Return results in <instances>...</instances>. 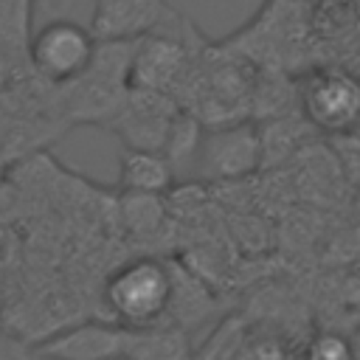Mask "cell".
Listing matches in <instances>:
<instances>
[{
    "mask_svg": "<svg viewBox=\"0 0 360 360\" xmlns=\"http://www.w3.org/2000/svg\"><path fill=\"white\" fill-rule=\"evenodd\" d=\"M174 267L152 256H138L107 276L101 295L115 323L129 329H155L174 307Z\"/></svg>",
    "mask_w": 360,
    "mask_h": 360,
    "instance_id": "obj_1",
    "label": "cell"
},
{
    "mask_svg": "<svg viewBox=\"0 0 360 360\" xmlns=\"http://www.w3.org/2000/svg\"><path fill=\"white\" fill-rule=\"evenodd\" d=\"M135 42H96L82 76L62 84V115L70 124L107 127L129 93V59Z\"/></svg>",
    "mask_w": 360,
    "mask_h": 360,
    "instance_id": "obj_2",
    "label": "cell"
},
{
    "mask_svg": "<svg viewBox=\"0 0 360 360\" xmlns=\"http://www.w3.org/2000/svg\"><path fill=\"white\" fill-rule=\"evenodd\" d=\"M264 138L250 121H231L202 129L188 177L194 180H239L262 163Z\"/></svg>",
    "mask_w": 360,
    "mask_h": 360,
    "instance_id": "obj_3",
    "label": "cell"
},
{
    "mask_svg": "<svg viewBox=\"0 0 360 360\" xmlns=\"http://www.w3.org/2000/svg\"><path fill=\"white\" fill-rule=\"evenodd\" d=\"M96 53V39L90 28L73 20L45 22L28 42L31 68L51 84H68L84 73Z\"/></svg>",
    "mask_w": 360,
    "mask_h": 360,
    "instance_id": "obj_4",
    "label": "cell"
},
{
    "mask_svg": "<svg viewBox=\"0 0 360 360\" xmlns=\"http://www.w3.org/2000/svg\"><path fill=\"white\" fill-rule=\"evenodd\" d=\"M301 110L321 132H349L360 121V82L338 68L318 70L301 87Z\"/></svg>",
    "mask_w": 360,
    "mask_h": 360,
    "instance_id": "obj_5",
    "label": "cell"
},
{
    "mask_svg": "<svg viewBox=\"0 0 360 360\" xmlns=\"http://www.w3.org/2000/svg\"><path fill=\"white\" fill-rule=\"evenodd\" d=\"M135 338L138 329L107 321H84L59 329L31 349L51 360H129Z\"/></svg>",
    "mask_w": 360,
    "mask_h": 360,
    "instance_id": "obj_6",
    "label": "cell"
},
{
    "mask_svg": "<svg viewBox=\"0 0 360 360\" xmlns=\"http://www.w3.org/2000/svg\"><path fill=\"white\" fill-rule=\"evenodd\" d=\"M177 22L180 14L166 0H93L90 34L96 42H138Z\"/></svg>",
    "mask_w": 360,
    "mask_h": 360,
    "instance_id": "obj_7",
    "label": "cell"
},
{
    "mask_svg": "<svg viewBox=\"0 0 360 360\" xmlns=\"http://www.w3.org/2000/svg\"><path fill=\"white\" fill-rule=\"evenodd\" d=\"M177 112H180V104L169 93L129 87L121 110L107 127L124 141L127 149L160 152Z\"/></svg>",
    "mask_w": 360,
    "mask_h": 360,
    "instance_id": "obj_8",
    "label": "cell"
},
{
    "mask_svg": "<svg viewBox=\"0 0 360 360\" xmlns=\"http://www.w3.org/2000/svg\"><path fill=\"white\" fill-rule=\"evenodd\" d=\"M188 68V53L183 39H172L166 34H149L132 45L129 59V87L169 93L183 84V73Z\"/></svg>",
    "mask_w": 360,
    "mask_h": 360,
    "instance_id": "obj_9",
    "label": "cell"
},
{
    "mask_svg": "<svg viewBox=\"0 0 360 360\" xmlns=\"http://www.w3.org/2000/svg\"><path fill=\"white\" fill-rule=\"evenodd\" d=\"M174 169L163 152L152 149H127L118 163V188L124 194H152L160 197L174 186Z\"/></svg>",
    "mask_w": 360,
    "mask_h": 360,
    "instance_id": "obj_10",
    "label": "cell"
},
{
    "mask_svg": "<svg viewBox=\"0 0 360 360\" xmlns=\"http://www.w3.org/2000/svg\"><path fill=\"white\" fill-rule=\"evenodd\" d=\"M124 211V225L132 228L135 233H152L160 225V200L152 194H124L121 200Z\"/></svg>",
    "mask_w": 360,
    "mask_h": 360,
    "instance_id": "obj_11",
    "label": "cell"
},
{
    "mask_svg": "<svg viewBox=\"0 0 360 360\" xmlns=\"http://www.w3.org/2000/svg\"><path fill=\"white\" fill-rule=\"evenodd\" d=\"M231 360H298L295 349L287 346L284 338L276 335H248Z\"/></svg>",
    "mask_w": 360,
    "mask_h": 360,
    "instance_id": "obj_12",
    "label": "cell"
},
{
    "mask_svg": "<svg viewBox=\"0 0 360 360\" xmlns=\"http://www.w3.org/2000/svg\"><path fill=\"white\" fill-rule=\"evenodd\" d=\"M304 360H357L354 346L338 332H321L309 340Z\"/></svg>",
    "mask_w": 360,
    "mask_h": 360,
    "instance_id": "obj_13",
    "label": "cell"
},
{
    "mask_svg": "<svg viewBox=\"0 0 360 360\" xmlns=\"http://www.w3.org/2000/svg\"><path fill=\"white\" fill-rule=\"evenodd\" d=\"M14 357H17V360H51V357H45V354H37L34 349H14Z\"/></svg>",
    "mask_w": 360,
    "mask_h": 360,
    "instance_id": "obj_14",
    "label": "cell"
}]
</instances>
